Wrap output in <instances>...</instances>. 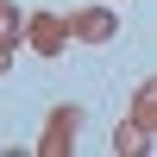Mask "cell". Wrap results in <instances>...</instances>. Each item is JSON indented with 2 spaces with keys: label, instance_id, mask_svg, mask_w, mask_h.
<instances>
[{
  "label": "cell",
  "instance_id": "obj_2",
  "mask_svg": "<svg viewBox=\"0 0 157 157\" xmlns=\"http://www.w3.org/2000/svg\"><path fill=\"white\" fill-rule=\"evenodd\" d=\"M69 38H82V44H113V38H120L113 6H75L69 13Z\"/></svg>",
  "mask_w": 157,
  "mask_h": 157
},
{
  "label": "cell",
  "instance_id": "obj_3",
  "mask_svg": "<svg viewBox=\"0 0 157 157\" xmlns=\"http://www.w3.org/2000/svg\"><path fill=\"white\" fill-rule=\"evenodd\" d=\"M75 126H82V107H57V113L44 120L38 151H44V157H69V151H75Z\"/></svg>",
  "mask_w": 157,
  "mask_h": 157
},
{
  "label": "cell",
  "instance_id": "obj_6",
  "mask_svg": "<svg viewBox=\"0 0 157 157\" xmlns=\"http://www.w3.org/2000/svg\"><path fill=\"white\" fill-rule=\"evenodd\" d=\"M0 32H6V38H25V13L13 6V0H0Z\"/></svg>",
  "mask_w": 157,
  "mask_h": 157
},
{
  "label": "cell",
  "instance_id": "obj_7",
  "mask_svg": "<svg viewBox=\"0 0 157 157\" xmlns=\"http://www.w3.org/2000/svg\"><path fill=\"white\" fill-rule=\"evenodd\" d=\"M13 50H19V38H6V32H0V69L13 63Z\"/></svg>",
  "mask_w": 157,
  "mask_h": 157
},
{
  "label": "cell",
  "instance_id": "obj_1",
  "mask_svg": "<svg viewBox=\"0 0 157 157\" xmlns=\"http://www.w3.org/2000/svg\"><path fill=\"white\" fill-rule=\"evenodd\" d=\"M25 44H32L38 57H63V44H69V19H63V13H32V19H25Z\"/></svg>",
  "mask_w": 157,
  "mask_h": 157
},
{
  "label": "cell",
  "instance_id": "obj_4",
  "mask_svg": "<svg viewBox=\"0 0 157 157\" xmlns=\"http://www.w3.org/2000/svg\"><path fill=\"white\" fill-rule=\"evenodd\" d=\"M132 120L145 126V132H157V75H151L145 88H138V101H132Z\"/></svg>",
  "mask_w": 157,
  "mask_h": 157
},
{
  "label": "cell",
  "instance_id": "obj_5",
  "mask_svg": "<svg viewBox=\"0 0 157 157\" xmlns=\"http://www.w3.org/2000/svg\"><path fill=\"white\" fill-rule=\"evenodd\" d=\"M113 151H126V157H132V151H145V126H138V120H120V132H113Z\"/></svg>",
  "mask_w": 157,
  "mask_h": 157
}]
</instances>
